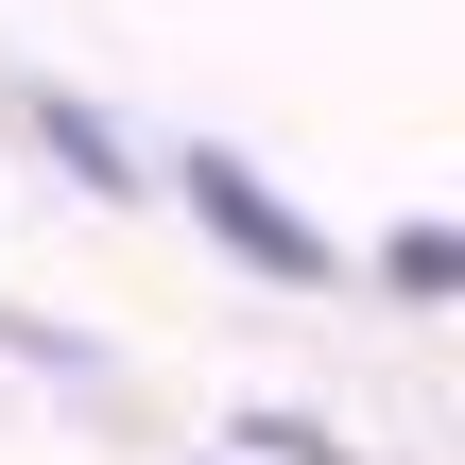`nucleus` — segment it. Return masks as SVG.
Instances as JSON below:
<instances>
[{
	"mask_svg": "<svg viewBox=\"0 0 465 465\" xmlns=\"http://www.w3.org/2000/svg\"><path fill=\"white\" fill-rule=\"evenodd\" d=\"M35 138H52V155H69V173H86V190H121V138H104V121H86V104H35Z\"/></svg>",
	"mask_w": 465,
	"mask_h": 465,
	"instance_id": "nucleus-2",
	"label": "nucleus"
},
{
	"mask_svg": "<svg viewBox=\"0 0 465 465\" xmlns=\"http://www.w3.org/2000/svg\"><path fill=\"white\" fill-rule=\"evenodd\" d=\"M242 449H259V465H345L328 431H293V414H242Z\"/></svg>",
	"mask_w": 465,
	"mask_h": 465,
	"instance_id": "nucleus-3",
	"label": "nucleus"
},
{
	"mask_svg": "<svg viewBox=\"0 0 465 465\" xmlns=\"http://www.w3.org/2000/svg\"><path fill=\"white\" fill-rule=\"evenodd\" d=\"M173 190H190V224H207L242 276H328V242H311V224H293V207L224 155V138H190V155H173Z\"/></svg>",
	"mask_w": 465,
	"mask_h": 465,
	"instance_id": "nucleus-1",
	"label": "nucleus"
}]
</instances>
